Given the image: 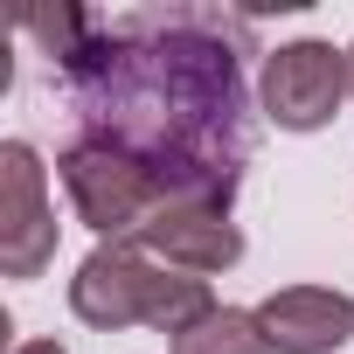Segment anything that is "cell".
Returning <instances> with one entry per match:
<instances>
[{
    "mask_svg": "<svg viewBox=\"0 0 354 354\" xmlns=\"http://www.w3.org/2000/svg\"><path fill=\"white\" fill-rule=\"evenodd\" d=\"M243 35L216 8H125L91 15L77 56L56 63L77 139L139 160L160 202L230 209L250 167L243 125Z\"/></svg>",
    "mask_w": 354,
    "mask_h": 354,
    "instance_id": "obj_1",
    "label": "cell"
},
{
    "mask_svg": "<svg viewBox=\"0 0 354 354\" xmlns=\"http://www.w3.org/2000/svg\"><path fill=\"white\" fill-rule=\"evenodd\" d=\"M70 313L97 333H118V326H153V333H174L181 340L195 319L216 313L209 299V278H188V271H167L153 264L139 243H97L77 278H70Z\"/></svg>",
    "mask_w": 354,
    "mask_h": 354,
    "instance_id": "obj_2",
    "label": "cell"
},
{
    "mask_svg": "<svg viewBox=\"0 0 354 354\" xmlns=\"http://www.w3.org/2000/svg\"><path fill=\"white\" fill-rule=\"evenodd\" d=\"M56 167H63V188H70L77 223L97 230L104 243H125V236L160 209V181H153L139 160H125V153H111V146H97V139H70Z\"/></svg>",
    "mask_w": 354,
    "mask_h": 354,
    "instance_id": "obj_3",
    "label": "cell"
},
{
    "mask_svg": "<svg viewBox=\"0 0 354 354\" xmlns=\"http://www.w3.org/2000/svg\"><path fill=\"white\" fill-rule=\"evenodd\" d=\"M271 354H333L354 340V299L333 285H285L257 306Z\"/></svg>",
    "mask_w": 354,
    "mask_h": 354,
    "instance_id": "obj_7",
    "label": "cell"
},
{
    "mask_svg": "<svg viewBox=\"0 0 354 354\" xmlns=\"http://www.w3.org/2000/svg\"><path fill=\"white\" fill-rule=\"evenodd\" d=\"M15 354H70V347H63V340H21Z\"/></svg>",
    "mask_w": 354,
    "mask_h": 354,
    "instance_id": "obj_9",
    "label": "cell"
},
{
    "mask_svg": "<svg viewBox=\"0 0 354 354\" xmlns=\"http://www.w3.org/2000/svg\"><path fill=\"white\" fill-rule=\"evenodd\" d=\"M347 91H354V42H347Z\"/></svg>",
    "mask_w": 354,
    "mask_h": 354,
    "instance_id": "obj_10",
    "label": "cell"
},
{
    "mask_svg": "<svg viewBox=\"0 0 354 354\" xmlns=\"http://www.w3.org/2000/svg\"><path fill=\"white\" fill-rule=\"evenodd\" d=\"M125 243H139L153 264L188 271V278L230 271V264L243 257V230H236L230 209H216V202H160Z\"/></svg>",
    "mask_w": 354,
    "mask_h": 354,
    "instance_id": "obj_6",
    "label": "cell"
},
{
    "mask_svg": "<svg viewBox=\"0 0 354 354\" xmlns=\"http://www.w3.org/2000/svg\"><path fill=\"white\" fill-rule=\"evenodd\" d=\"M340 97H354V91H347V49L306 35V42H285V49L264 56L257 104H264L271 125H285V132H319V125H333Z\"/></svg>",
    "mask_w": 354,
    "mask_h": 354,
    "instance_id": "obj_4",
    "label": "cell"
},
{
    "mask_svg": "<svg viewBox=\"0 0 354 354\" xmlns=\"http://www.w3.org/2000/svg\"><path fill=\"white\" fill-rule=\"evenodd\" d=\"M174 354H271V340H264L257 313H243V306H216L209 319H195L181 340H174Z\"/></svg>",
    "mask_w": 354,
    "mask_h": 354,
    "instance_id": "obj_8",
    "label": "cell"
},
{
    "mask_svg": "<svg viewBox=\"0 0 354 354\" xmlns=\"http://www.w3.org/2000/svg\"><path fill=\"white\" fill-rule=\"evenodd\" d=\"M56 257V209H49V174L28 139L0 146V271L42 278Z\"/></svg>",
    "mask_w": 354,
    "mask_h": 354,
    "instance_id": "obj_5",
    "label": "cell"
}]
</instances>
